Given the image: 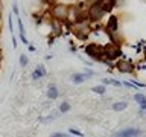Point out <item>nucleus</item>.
I'll list each match as a JSON object with an SVG mask.
<instances>
[{"label":"nucleus","instance_id":"obj_1","mask_svg":"<svg viewBox=\"0 0 146 137\" xmlns=\"http://www.w3.org/2000/svg\"><path fill=\"white\" fill-rule=\"evenodd\" d=\"M85 52L88 57H91L93 59H98V61H104V47H100L99 44L91 43L85 47Z\"/></svg>","mask_w":146,"mask_h":137},{"label":"nucleus","instance_id":"obj_2","mask_svg":"<svg viewBox=\"0 0 146 137\" xmlns=\"http://www.w3.org/2000/svg\"><path fill=\"white\" fill-rule=\"evenodd\" d=\"M104 8H102V3H93V6H90L88 9V18L90 20H100V17L104 15Z\"/></svg>","mask_w":146,"mask_h":137},{"label":"nucleus","instance_id":"obj_3","mask_svg":"<svg viewBox=\"0 0 146 137\" xmlns=\"http://www.w3.org/2000/svg\"><path fill=\"white\" fill-rule=\"evenodd\" d=\"M122 55V50L114 44H108L107 47H104V57H107L110 59H116Z\"/></svg>","mask_w":146,"mask_h":137},{"label":"nucleus","instance_id":"obj_4","mask_svg":"<svg viewBox=\"0 0 146 137\" xmlns=\"http://www.w3.org/2000/svg\"><path fill=\"white\" fill-rule=\"evenodd\" d=\"M137 134H139V131L132 128V130H125V131L119 132L117 137H132V136H137Z\"/></svg>","mask_w":146,"mask_h":137},{"label":"nucleus","instance_id":"obj_5","mask_svg":"<svg viewBox=\"0 0 146 137\" xmlns=\"http://www.w3.org/2000/svg\"><path fill=\"white\" fill-rule=\"evenodd\" d=\"M116 29H117V18L111 17V18H110V21H108V31L110 32H116Z\"/></svg>","mask_w":146,"mask_h":137},{"label":"nucleus","instance_id":"obj_6","mask_svg":"<svg viewBox=\"0 0 146 137\" xmlns=\"http://www.w3.org/2000/svg\"><path fill=\"white\" fill-rule=\"evenodd\" d=\"M44 73H46L44 68H43V67H38L34 73H32V78H34V79H40V78L44 76Z\"/></svg>","mask_w":146,"mask_h":137},{"label":"nucleus","instance_id":"obj_7","mask_svg":"<svg viewBox=\"0 0 146 137\" xmlns=\"http://www.w3.org/2000/svg\"><path fill=\"white\" fill-rule=\"evenodd\" d=\"M47 96H49L50 99H56V98H58V90H56V87H55V85H50V87H49Z\"/></svg>","mask_w":146,"mask_h":137},{"label":"nucleus","instance_id":"obj_8","mask_svg":"<svg viewBox=\"0 0 146 137\" xmlns=\"http://www.w3.org/2000/svg\"><path fill=\"white\" fill-rule=\"evenodd\" d=\"M72 81L75 82V84H82V82H84V75L75 73V75H72Z\"/></svg>","mask_w":146,"mask_h":137},{"label":"nucleus","instance_id":"obj_9","mask_svg":"<svg viewBox=\"0 0 146 137\" xmlns=\"http://www.w3.org/2000/svg\"><path fill=\"white\" fill-rule=\"evenodd\" d=\"M134 99L137 100V102H140L141 110H145V108H146V99H145V96H143V94H135V96H134Z\"/></svg>","mask_w":146,"mask_h":137},{"label":"nucleus","instance_id":"obj_10","mask_svg":"<svg viewBox=\"0 0 146 137\" xmlns=\"http://www.w3.org/2000/svg\"><path fill=\"white\" fill-rule=\"evenodd\" d=\"M111 108L114 110V111H122V110L126 108V102H116Z\"/></svg>","mask_w":146,"mask_h":137},{"label":"nucleus","instance_id":"obj_11","mask_svg":"<svg viewBox=\"0 0 146 137\" xmlns=\"http://www.w3.org/2000/svg\"><path fill=\"white\" fill-rule=\"evenodd\" d=\"M119 68H120L122 72H129L131 70V64L129 63H119Z\"/></svg>","mask_w":146,"mask_h":137},{"label":"nucleus","instance_id":"obj_12","mask_svg":"<svg viewBox=\"0 0 146 137\" xmlns=\"http://www.w3.org/2000/svg\"><path fill=\"white\" fill-rule=\"evenodd\" d=\"M68 110H70V105H68L67 102H62L61 105H59V111H62V113H67Z\"/></svg>","mask_w":146,"mask_h":137},{"label":"nucleus","instance_id":"obj_13","mask_svg":"<svg viewBox=\"0 0 146 137\" xmlns=\"http://www.w3.org/2000/svg\"><path fill=\"white\" fill-rule=\"evenodd\" d=\"M93 91H94V93H99V94H102V93H105V87H104V85L93 87Z\"/></svg>","mask_w":146,"mask_h":137},{"label":"nucleus","instance_id":"obj_14","mask_svg":"<svg viewBox=\"0 0 146 137\" xmlns=\"http://www.w3.org/2000/svg\"><path fill=\"white\" fill-rule=\"evenodd\" d=\"M104 84H113V85H120V82L113 81V79H104Z\"/></svg>","mask_w":146,"mask_h":137},{"label":"nucleus","instance_id":"obj_15","mask_svg":"<svg viewBox=\"0 0 146 137\" xmlns=\"http://www.w3.org/2000/svg\"><path fill=\"white\" fill-rule=\"evenodd\" d=\"M20 64H21V66H26V64H27V58H26V55H21V57H20Z\"/></svg>","mask_w":146,"mask_h":137},{"label":"nucleus","instance_id":"obj_16","mask_svg":"<svg viewBox=\"0 0 146 137\" xmlns=\"http://www.w3.org/2000/svg\"><path fill=\"white\" fill-rule=\"evenodd\" d=\"M70 134H75V136H79V137H82V136H84V134H82V132H79V131H76V130H73V128H72V130H70Z\"/></svg>","mask_w":146,"mask_h":137},{"label":"nucleus","instance_id":"obj_17","mask_svg":"<svg viewBox=\"0 0 146 137\" xmlns=\"http://www.w3.org/2000/svg\"><path fill=\"white\" fill-rule=\"evenodd\" d=\"M50 137H66V136L61 134V132H56V134H53V136H50Z\"/></svg>","mask_w":146,"mask_h":137}]
</instances>
